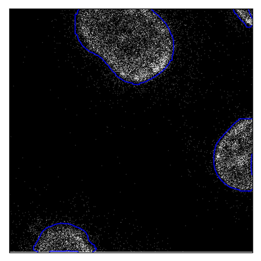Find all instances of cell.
I'll return each mask as SVG.
<instances>
[{
	"label": "cell",
	"instance_id": "1",
	"mask_svg": "<svg viewBox=\"0 0 261 261\" xmlns=\"http://www.w3.org/2000/svg\"><path fill=\"white\" fill-rule=\"evenodd\" d=\"M108 65L124 82L139 85L156 77L173 59L174 39L154 11L114 10Z\"/></svg>",
	"mask_w": 261,
	"mask_h": 261
},
{
	"label": "cell",
	"instance_id": "2",
	"mask_svg": "<svg viewBox=\"0 0 261 261\" xmlns=\"http://www.w3.org/2000/svg\"><path fill=\"white\" fill-rule=\"evenodd\" d=\"M253 120H240L224 134L215 153L218 176L236 190H253Z\"/></svg>",
	"mask_w": 261,
	"mask_h": 261
},
{
	"label": "cell",
	"instance_id": "3",
	"mask_svg": "<svg viewBox=\"0 0 261 261\" xmlns=\"http://www.w3.org/2000/svg\"><path fill=\"white\" fill-rule=\"evenodd\" d=\"M234 12L237 14L241 21L244 22L247 28L253 27V10H233Z\"/></svg>",
	"mask_w": 261,
	"mask_h": 261
}]
</instances>
